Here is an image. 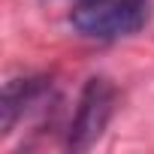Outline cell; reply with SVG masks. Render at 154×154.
<instances>
[{"label": "cell", "mask_w": 154, "mask_h": 154, "mask_svg": "<svg viewBox=\"0 0 154 154\" xmlns=\"http://www.w3.org/2000/svg\"><path fill=\"white\" fill-rule=\"evenodd\" d=\"M115 109V88L106 79H88L79 106H75V118L66 133V145L72 151H88L106 130L109 118Z\"/></svg>", "instance_id": "2"}, {"label": "cell", "mask_w": 154, "mask_h": 154, "mask_svg": "<svg viewBox=\"0 0 154 154\" xmlns=\"http://www.w3.org/2000/svg\"><path fill=\"white\" fill-rule=\"evenodd\" d=\"M48 94V85L45 79H12L6 88H3V106H0V112H3V121H0V133H12V127L27 115L33 112Z\"/></svg>", "instance_id": "3"}, {"label": "cell", "mask_w": 154, "mask_h": 154, "mask_svg": "<svg viewBox=\"0 0 154 154\" xmlns=\"http://www.w3.org/2000/svg\"><path fill=\"white\" fill-rule=\"evenodd\" d=\"M151 18L148 0H79L69 24L88 39H121L139 33Z\"/></svg>", "instance_id": "1"}]
</instances>
